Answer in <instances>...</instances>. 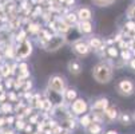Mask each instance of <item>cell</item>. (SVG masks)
<instances>
[{"mask_svg": "<svg viewBox=\"0 0 135 134\" xmlns=\"http://www.w3.org/2000/svg\"><path fill=\"white\" fill-rule=\"evenodd\" d=\"M92 76L98 83H102V85L108 83L112 79V66H110L107 62L96 63L92 67Z\"/></svg>", "mask_w": 135, "mask_h": 134, "instance_id": "cell-1", "label": "cell"}, {"mask_svg": "<svg viewBox=\"0 0 135 134\" xmlns=\"http://www.w3.org/2000/svg\"><path fill=\"white\" fill-rule=\"evenodd\" d=\"M48 89L51 91H54L57 95H64L66 93V85H64V79L59 75H54L48 81Z\"/></svg>", "mask_w": 135, "mask_h": 134, "instance_id": "cell-2", "label": "cell"}, {"mask_svg": "<svg viewBox=\"0 0 135 134\" xmlns=\"http://www.w3.org/2000/svg\"><path fill=\"white\" fill-rule=\"evenodd\" d=\"M64 42H66V38L64 36H62V35H52L51 39L47 40L43 44V48L46 51L54 52V51H57L59 48H62V46L64 44Z\"/></svg>", "mask_w": 135, "mask_h": 134, "instance_id": "cell-3", "label": "cell"}, {"mask_svg": "<svg viewBox=\"0 0 135 134\" xmlns=\"http://www.w3.org/2000/svg\"><path fill=\"white\" fill-rule=\"evenodd\" d=\"M117 90H118V94H120L122 97H131L135 93V85L131 79L126 78V79H122L118 83Z\"/></svg>", "mask_w": 135, "mask_h": 134, "instance_id": "cell-4", "label": "cell"}, {"mask_svg": "<svg viewBox=\"0 0 135 134\" xmlns=\"http://www.w3.org/2000/svg\"><path fill=\"white\" fill-rule=\"evenodd\" d=\"M32 52V43L30 40H23L20 42L19 47L16 48V55H17V61H22V59H26L31 55Z\"/></svg>", "mask_w": 135, "mask_h": 134, "instance_id": "cell-5", "label": "cell"}, {"mask_svg": "<svg viewBox=\"0 0 135 134\" xmlns=\"http://www.w3.org/2000/svg\"><path fill=\"white\" fill-rule=\"evenodd\" d=\"M72 51L78 56H87L91 51V47L88 43H86L83 40H76L72 44Z\"/></svg>", "mask_w": 135, "mask_h": 134, "instance_id": "cell-6", "label": "cell"}, {"mask_svg": "<svg viewBox=\"0 0 135 134\" xmlns=\"http://www.w3.org/2000/svg\"><path fill=\"white\" fill-rule=\"evenodd\" d=\"M87 109H88V105L83 98H76L72 102V106H71V110L74 111L75 115H83L87 111Z\"/></svg>", "mask_w": 135, "mask_h": 134, "instance_id": "cell-7", "label": "cell"}, {"mask_svg": "<svg viewBox=\"0 0 135 134\" xmlns=\"http://www.w3.org/2000/svg\"><path fill=\"white\" fill-rule=\"evenodd\" d=\"M132 119H134V117L130 113H120V115L118 118V121L122 126H130L132 123Z\"/></svg>", "mask_w": 135, "mask_h": 134, "instance_id": "cell-8", "label": "cell"}, {"mask_svg": "<svg viewBox=\"0 0 135 134\" xmlns=\"http://www.w3.org/2000/svg\"><path fill=\"white\" fill-rule=\"evenodd\" d=\"M88 44L91 48L96 50V51H99V50H104V43L99 39V38H91V39L88 40Z\"/></svg>", "mask_w": 135, "mask_h": 134, "instance_id": "cell-9", "label": "cell"}, {"mask_svg": "<svg viewBox=\"0 0 135 134\" xmlns=\"http://www.w3.org/2000/svg\"><path fill=\"white\" fill-rule=\"evenodd\" d=\"M78 30H79V32H82V34H91L92 30H94V27H92V24L90 23V20H83V22L79 23Z\"/></svg>", "mask_w": 135, "mask_h": 134, "instance_id": "cell-10", "label": "cell"}, {"mask_svg": "<svg viewBox=\"0 0 135 134\" xmlns=\"http://www.w3.org/2000/svg\"><path fill=\"white\" fill-rule=\"evenodd\" d=\"M107 107H108V99L107 98H100V99H98L92 105V110H102V111H104Z\"/></svg>", "mask_w": 135, "mask_h": 134, "instance_id": "cell-11", "label": "cell"}, {"mask_svg": "<svg viewBox=\"0 0 135 134\" xmlns=\"http://www.w3.org/2000/svg\"><path fill=\"white\" fill-rule=\"evenodd\" d=\"M68 71L72 75H79L82 72V66L78 62H75V61H70L68 62Z\"/></svg>", "mask_w": 135, "mask_h": 134, "instance_id": "cell-12", "label": "cell"}, {"mask_svg": "<svg viewBox=\"0 0 135 134\" xmlns=\"http://www.w3.org/2000/svg\"><path fill=\"white\" fill-rule=\"evenodd\" d=\"M78 17L80 19V22H83V20H90V19L92 17V13H91V11L88 10V8H80L79 11H78Z\"/></svg>", "mask_w": 135, "mask_h": 134, "instance_id": "cell-13", "label": "cell"}, {"mask_svg": "<svg viewBox=\"0 0 135 134\" xmlns=\"http://www.w3.org/2000/svg\"><path fill=\"white\" fill-rule=\"evenodd\" d=\"M104 114H106V117L110 121H115V119L118 118V110L115 109V107H107L104 110Z\"/></svg>", "mask_w": 135, "mask_h": 134, "instance_id": "cell-14", "label": "cell"}, {"mask_svg": "<svg viewBox=\"0 0 135 134\" xmlns=\"http://www.w3.org/2000/svg\"><path fill=\"white\" fill-rule=\"evenodd\" d=\"M76 91L74 90V89H68V90H66V93H64V98H66V101H68V102H74L75 99H76Z\"/></svg>", "mask_w": 135, "mask_h": 134, "instance_id": "cell-15", "label": "cell"}, {"mask_svg": "<svg viewBox=\"0 0 135 134\" xmlns=\"http://www.w3.org/2000/svg\"><path fill=\"white\" fill-rule=\"evenodd\" d=\"M87 129H88V133H90V134H99V133L102 131V126H100L98 122H92Z\"/></svg>", "mask_w": 135, "mask_h": 134, "instance_id": "cell-16", "label": "cell"}, {"mask_svg": "<svg viewBox=\"0 0 135 134\" xmlns=\"http://www.w3.org/2000/svg\"><path fill=\"white\" fill-rule=\"evenodd\" d=\"M0 74H2V76H4V78H8V75L12 74V67L8 63H4L0 67Z\"/></svg>", "mask_w": 135, "mask_h": 134, "instance_id": "cell-17", "label": "cell"}, {"mask_svg": "<svg viewBox=\"0 0 135 134\" xmlns=\"http://www.w3.org/2000/svg\"><path fill=\"white\" fill-rule=\"evenodd\" d=\"M120 58H122L124 62H130V61L134 58V56H132V51L128 50V48L122 50V51H120Z\"/></svg>", "mask_w": 135, "mask_h": 134, "instance_id": "cell-18", "label": "cell"}, {"mask_svg": "<svg viewBox=\"0 0 135 134\" xmlns=\"http://www.w3.org/2000/svg\"><path fill=\"white\" fill-rule=\"evenodd\" d=\"M107 55L110 56L111 59H117L118 58V55H119V51H118V48L117 47H114V46H110V47H107Z\"/></svg>", "mask_w": 135, "mask_h": 134, "instance_id": "cell-19", "label": "cell"}, {"mask_svg": "<svg viewBox=\"0 0 135 134\" xmlns=\"http://www.w3.org/2000/svg\"><path fill=\"white\" fill-rule=\"evenodd\" d=\"M80 125L82 126H84V127H88L91 123H92V119H91V115H88V114H86V115H83L82 118H80Z\"/></svg>", "mask_w": 135, "mask_h": 134, "instance_id": "cell-20", "label": "cell"}, {"mask_svg": "<svg viewBox=\"0 0 135 134\" xmlns=\"http://www.w3.org/2000/svg\"><path fill=\"white\" fill-rule=\"evenodd\" d=\"M94 4L99 6V7H107V6H111L115 0H92Z\"/></svg>", "mask_w": 135, "mask_h": 134, "instance_id": "cell-21", "label": "cell"}, {"mask_svg": "<svg viewBox=\"0 0 135 134\" xmlns=\"http://www.w3.org/2000/svg\"><path fill=\"white\" fill-rule=\"evenodd\" d=\"M13 109H12V106L8 103V102H4V103H2V106H0V111L2 113H4V114H8V113H11Z\"/></svg>", "mask_w": 135, "mask_h": 134, "instance_id": "cell-22", "label": "cell"}, {"mask_svg": "<svg viewBox=\"0 0 135 134\" xmlns=\"http://www.w3.org/2000/svg\"><path fill=\"white\" fill-rule=\"evenodd\" d=\"M76 19H78V15H75V13H68L66 16V22L71 26V24H75L76 23Z\"/></svg>", "mask_w": 135, "mask_h": 134, "instance_id": "cell-23", "label": "cell"}, {"mask_svg": "<svg viewBox=\"0 0 135 134\" xmlns=\"http://www.w3.org/2000/svg\"><path fill=\"white\" fill-rule=\"evenodd\" d=\"M28 31H30L31 34H37V32H40L42 30H40L39 24H35V23H32V24H30V26H28Z\"/></svg>", "mask_w": 135, "mask_h": 134, "instance_id": "cell-24", "label": "cell"}, {"mask_svg": "<svg viewBox=\"0 0 135 134\" xmlns=\"http://www.w3.org/2000/svg\"><path fill=\"white\" fill-rule=\"evenodd\" d=\"M15 52H16V48H13L12 46H8L6 48V56H8V58H13Z\"/></svg>", "mask_w": 135, "mask_h": 134, "instance_id": "cell-25", "label": "cell"}, {"mask_svg": "<svg viewBox=\"0 0 135 134\" xmlns=\"http://www.w3.org/2000/svg\"><path fill=\"white\" fill-rule=\"evenodd\" d=\"M9 34H8V31H6V30H0V42H7L8 39H9Z\"/></svg>", "mask_w": 135, "mask_h": 134, "instance_id": "cell-26", "label": "cell"}, {"mask_svg": "<svg viewBox=\"0 0 135 134\" xmlns=\"http://www.w3.org/2000/svg\"><path fill=\"white\" fill-rule=\"evenodd\" d=\"M127 17L128 19H135V4H131L130 8L127 10Z\"/></svg>", "mask_w": 135, "mask_h": 134, "instance_id": "cell-27", "label": "cell"}, {"mask_svg": "<svg viewBox=\"0 0 135 134\" xmlns=\"http://www.w3.org/2000/svg\"><path fill=\"white\" fill-rule=\"evenodd\" d=\"M17 70H19V74H20V72H27V71H28V64L24 63V62L19 63V64H17Z\"/></svg>", "mask_w": 135, "mask_h": 134, "instance_id": "cell-28", "label": "cell"}, {"mask_svg": "<svg viewBox=\"0 0 135 134\" xmlns=\"http://www.w3.org/2000/svg\"><path fill=\"white\" fill-rule=\"evenodd\" d=\"M126 30L127 31H132V32H135V22H132V20H130V22H127L126 23Z\"/></svg>", "mask_w": 135, "mask_h": 134, "instance_id": "cell-29", "label": "cell"}, {"mask_svg": "<svg viewBox=\"0 0 135 134\" xmlns=\"http://www.w3.org/2000/svg\"><path fill=\"white\" fill-rule=\"evenodd\" d=\"M26 126H27V125H26L24 121H22V119H17V121H16V129H17V130H23Z\"/></svg>", "mask_w": 135, "mask_h": 134, "instance_id": "cell-30", "label": "cell"}, {"mask_svg": "<svg viewBox=\"0 0 135 134\" xmlns=\"http://www.w3.org/2000/svg\"><path fill=\"white\" fill-rule=\"evenodd\" d=\"M7 95H8V99H9V101H12V102H17V99H19V98H17V95H16L15 93H12V91H11V93H8Z\"/></svg>", "mask_w": 135, "mask_h": 134, "instance_id": "cell-31", "label": "cell"}, {"mask_svg": "<svg viewBox=\"0 0 135 134\" xmlns=\"http://www.w3.org/2000/svg\"><path fill=\"white\" fill-rule=\"evenodd\" d=\"M31 87H32V83H31V81H30V79H27V81L24 82L23 91H28V90H31Z\"/></svg>", "mask_w": 135, "mask_h": 134, "instance_id": "cell-32", "label": "cell"}, {"mask_svg": "<svg viewBox=\"0 0 135 134\" xmlns=\"http://www.w3.org/2000/svg\"><path fill=\"white\" fill-rule=\"evenodd\" d=\"M13 85H15V81H13V79H11V78H7V79H6V87L11 89Z\"/></svg>", "mask_w": 135, "mask_h": 134, "instance_id": "cell-33", "label": "cell"}, {"mask_svg": "<svg viewBox=\"0 0 135 134\" xmlns=\"http://www.w3.org/2000/svg\"><path fill=\"white\" fill-rule=\"evenodd\" d=\"M17 40H19V42L26 40V32H24V31H20V34L17 35Z\"/></svg>", "mask_w": 135, "mask_h": 134, "instance_id": "cell-34", "label": "cell"}, {"mask_svg": "<svg viewBox=\"0 0 135 134\" xmlns=\"http://www.w3.org/2000/svg\"><path fill=\"white\" fill-rule=\"evenodd\" d=\"M7 98H8V95H7V94H6V93L3 91L2 94H0V105H2V103H4Z\"/></svg>", "mask_w": 135, "mask_h": 134, "instance_id": "cell-35", "label": "cell"}, {"mask_svg": "<svg viewBox=\"0 0 135 134\" xmlns=\"http://www.w3.org/2000/svg\"><path fill=\"white\" fill-rule=\"evenodd\" d=\"M31 111H32V109H31V107H27V109L23 110V114H24V115H30Z\"/></svg>", "mask_w": 135, "mask_h": 134, "instance_id": "cell-36", "label": "cell"}, {"mask_svg": "<svg viewBox=\"0 0 135 134\" xmlns=\"http://www.w3.org/2000/svg\"><path fill=\"white\" fill-rule=\"evenodd\" d=\"M13 121H15V119H13V117H8V118H6V122H7L8 125H12V123H13Z\"/></svg>", "mask_w": 135, "mask_h": 134, "instance_id": "cell-37", "label": "cell"}, {"mask_svg": "<svg viewBox=\"0 0 135 134\" xmlns=\"http://www.w3.org/2000/svg\"><path fill=\"white\" fill-rule=\"evenodd\" d=\"M128 63H130V67H131L132 70H135V58H132V59H131Z\"/></svg>", "mask_w": 135, "mask_h": 134, "instance_id": "cell-38", "label": "cell"}, {"mask_svg": "<svg viewBox=\"0 0 135 134\" xmlns=\"http://www.w3.org/2000/svg\"><path fill=\"white\" fill-rule=\"evenodd\" d=\"M37 118H39V115H33V117L31 118V123H36V121H37Z\"/></svg>", "mask_w": 135, "mask_h": 134, "instance_id": "cell-39", "label": "cell"}, {"mask_svg": "<svg viewBox=\"0 0 135 134\" xmlns=\"http://www.w3.org/2000/svg\"><path fill=\"white\" fill-rule=\"evenodd\" d=\"M24 130H26L27 133H31V131H32V127H31V125H27V126L24 127Z\"/></svg>", "mask_w": 135, "mask_h": 134, "instance_id": "cell-40", "label": "cell"}, {"mask_svg": "<svg viewBox=\"0 0 135 134\" xmlns=\"http://www.w3.org/2000/svg\"><path fill=\"white\" fill-rule=\"evenodd\" d=\"M4 123H7V122H6V119H4V118H0V127H2Z\"/></svg>", "mask_w": 135, "mask_h": 134, "instance_id": "cell-41", "label": "cell"}, {"mask_svg": "<svg viewBox=\"0 0 135 134\" xmlns=\"http://www.w3.org/2000/svg\"><path fill=\"white\" fill-rule=\"evenodd\" d=\"M107 134H118V131H117V130H108Z\"/></svg>", "mask_w": 135, "mask_h": 134, "instance_id": "cell-42", "label": "cell"}, {"mask_svg": "<svg viewBox=\"0 0 135 134\" xmlns=\"http://www.w3.org/2000/svg\"><path fill=\"white\" fill-rule=\"evenodd\" d=\"M66 4H67V6H71V4H74V0H66Z\"/></svg>", "mask_w": 135, "mask_h": 134, "instance_id": "cell-43", "label": "cell"}, {"mask_svg": "<svg viewBox=\"0 0 135 134\" xmlns=\"http://www.w3.org/2000/svg\"><path fill=\"white\" fill-rule=\"evenodd\" d=\"M0 93H3V86L0 85Z\"/></svg>", "mask_w": 135, "mask_h": 134, "instance_id": "cell-44", "label": "cell"}, {"mask_svg": "<svg viewBox=\"0 0 135 134\" xmlns=\"http://www.w3.org/2000/svg\"><path fill=\"white\" fill-rule=\"evenodd\" d=\"M0 62H2V55H0Z\"/></svg>", "mask_w": 135, "mask_h": 134, "instance_id": "cell-45", "label": "cell"}, {"mask_svg": "<svg viewBox=\"0 0 135 134\" xmlns=\"http://www.w3.org/2000/svg\"><path fill=\"white\" fill-rule=\"evenodd\" d=\"M63 134H68V133H63Z\"/></svg>", "mask_w": 135, "mask_h": 134, "instance_id": "cell-46", "label": "cell"}]
</instances>
